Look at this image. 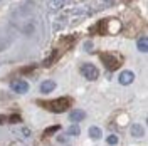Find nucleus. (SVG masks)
<instances>
[{
    "instance_id": "4",
    "label": "nucleus",
    "mask_w": 148,
    "mask_h": 146,
    "mask_svg": "<svg viewBox=\"0 0 148 146\" xmlns=\"http://www.w3.org/2000/svg\"><path fill=\"white\" fill-rule=\"evenodd\" d=\"M10 89L14 92H18V94H24V92L29 91V84L22 79H15V81L10 82Z\"/></svg>"
},
{
    "instance_id": "1",
    "label": "nucleus",
    "mask_w": 148,
    "mask_h": 146,
    "mask_svg": "<svg viewBox=\"0 0 148 146\" xmlns=\"http://www.w3.org/2000/svg\"><path fill=\"white\" fill-rule=\"evenodd\" d=\"M69 104H71V99H67V98H61V99H57V101L49 102L47 108H49L51 111H56V113H62V111L67 109Z\"/></svg>"
},
{
    "instance_id": "12",
    "label": "nucleus",
    "mask_w": 148,
    "mask_h": 146,
    "mask_svg": "<svg viewBox=\"0 0 148 146\" xmlns=\"http://www.w3.org/2000/svg\"><path fill=\"white\" fill-rule=\"evenodd\" d=\"M79 133H81V129H79L77 124H73V126H69V129H67V134H71V136H77Z\"/></svg>"
},
{
    "instance_id": "11",
    "label": "nucleus",
    "mask_w": 148,
    "mask_h": 146,
    "mask_svg": "<svg viewBox=\"0 0 148 146\" xmlns=\"http://www.w3.org/2000/svg\"><path fill=\"white\" fill-rule=\"evenodd\" d=\"M61 7H64V0H51L49 2V9L57 10V9H61Z\"/></svg>"
},
{
    "instance_id": "17",
    "label": "nucleus",
    "mask_w": 148,
    "mask_h": 146,
    "mask_svg": "<svg viewBox=\"0 0 148 146\" xmlns=\"http://www.w3.org/2000/svg\"><path fill=\"white\" fill-rule=\"evenodd\" d=\"M5 119H7V118H5L3 114H0V124H3V123H5Z\"/></svg>"
},
{
    "instance_id": "3",
    "label": "nucleus",
    "mask_w": 148,
    "mask_h": 146,
    "mask_svg": "<svg viewBox=\"0 0 148 146\" xmlns=\"http://www.w3.org/2000/svg\"><path fill=\"white\" fill-rule=\"evenodd\" d=\"M101 61L106 64V67H108L110 71H114V69L120 65V59L114 57L113 54H101Z\"/></svg>"
},
{
    "instance_id": "13",
    "label": "nucleus",
    "mask_w": 148,
    "mask_h": 146,
    "mask_svg": "<svg viewBox=\"0 0 148 146\" xmlns=\"http://www.w3.org/2000/svg\"><path fill=\"white\" fill-rule=\"evenodd\" d=\"M106 143H108V145H116V143H118V136H116V134H110V136L106 138Z\"/></svg>"
},
{
    "instance_id": "18",
    "label": "nucleus",
    "mask_w": 148,
    "mask_h": 146,
    "mask_svg": "<svg viewBox=\"0 0 148 146\" xmlns=\"http://www.w3.org/2000/svg\"><path fill=\"white\" fill-rule=\"evenodd\" d=\"M57 141H61V143H64V141H66V136H59V138H57Z\"/></svg>"
},
{
    "instance_id": "7",
    "label": "nucleus",
    "mask_w": 148,
    "mask_h": 146,
    "mask_svg": "<svg viewBox=\"0 0 148 146\" xmlns=\"http://www.w3.org/2000/svg\"><path fill=\"white\" fill-rule=\"evenodd\" d=\"M54 89H56V82L51 81V79H47V81H44L40 84V92L42 94H49V92H52Z\"/></svg>"
},
{
    "instance_id": "15",
    "label": "nucleus",
    "mask_w": 148,
    "mask_h": 146,
    "mask_svg": "<svg viewBox=\"0 0 148 146\" xmlns=\"http://www.w3.org/2000/svg\"><path fill=\"white\" fill-rule=\"evenodd\" d=\"M20 121H22V119H20V116H18V114H12V116L9 118V123H12V124H15V123H20Z\"/></svg>"
},
{
    "instance_id": "2",
    "label": "nucleus",
    "mask_w": 148,
    "mask_h": 146,
    "mask_svg": "<svg viewBox=\"0 0 148 146\" xmlns=\"http://www.w3.org/2000/svg\"><path fill=\"white\" fill-rule=\"evenodd\" d=\"M81 72H83V76L88 81H96L98 76H99V71L96 69V65L92 64H83L81 65Z\"/></svg>"
},
{
    "instance_id": "16",
    "label": "nucleus",
    "mask_w": 148,
    "mask_h": 146,
    "mask_svg": "<svg viewBox=\"0 0 148 146\" xmlns=\"http://www.w3.org/2000/svg\"><path fill=\"white\" fill-rule=\"evenodd\" d=\"M22 134H24V136H25V138H30V129L24 128V129H22Z\"/></svg>"
},
{
    "instance_id": "5",
    "label": "nucleus",
    "mask_w": 148,
    "mask_h": 146,
    "mask_svg": "<svg viewBox=\"0 0 148 146\" xmlns=\"http://www.w3.org/2000/svg\"><path fill=\"white\" fill-rule=\"evenodd\" d=\"M118 81H120L121 86H130L131 82L135 81V74L131 72V71H123L120 74V77H118Z\"/></svg>"
},
{
    "instance_id": "14",
    "label": "nucleus",
    "mask_w": 148,
    "mask_h": 146,
    "mask_svg": "<svg viewBox=\"0 0 148 146\" xmlns=\"http://www.w3.org/2000/svg\"><path fill=\"white\" fill-rule=\"evenodd\" d=\"M56 131H59V124H54V126H49L46 129V134H54Z\"/></svg>"
},
{
    "instance_id": "6",
    "label": "nucleus",
    "mask_w": 148,
    "mask_h": 146,
    "mask_svg": "<svg viewBox=\"0 0 148 146\" xmlns=\"http://www.w3.org/2000/svg\"><path fill=\"white\" fill-rule=\"evenodd\" d=\"M86 118V113L83 109H74L69 113V119L73 121V123H79V121H83Z\"/></svg>"
},
{
    "instance_id": "9",
    "label": "nucleus",
    "mask_w": 148,
    "mask_h": 146,
    "mask_svg": "<svg viewBox=\"0 0 148 146\" xmlns=\"http://www.w3.org/2000/svg\"><path fill=\"white\" fill-rule=\"evenodd\" d=\"M131 136H135V138L143 136V128H141V124H133V126H131Z\"/></svg>"
},
{
    "instance_id": "8",
    "label": "nucleus",
    "mask_w": 148,
    "mask_h": 146,
    "mask_svg": "<svg viewBox=\"0 0 148 146\" xmlns=\"http://www.w3.org/2000/svg\"><path fill=\"white\" fill-rule=\"evenodd\" d=\"M136 47H138V50L140 52H148V40H147V37H140L138 39V42H136Z\"/></svg>"
},
{
    "instance_id": "10",
    "label": "nucleus",
    "mask_w": 148,
    "mask_h": 146,
    "mask_svg": "<svg viewBox=\"0 0 148 146\" xmlns=\"http://www.w3.org/2000/svg\"><path fill=\"white\" fill-rule=\"evenodd\" d=\"M89 136H91L92 139H99V138H101V129L98 128V126H91V128H89Z\"/></svg>"
}]
</instances>
